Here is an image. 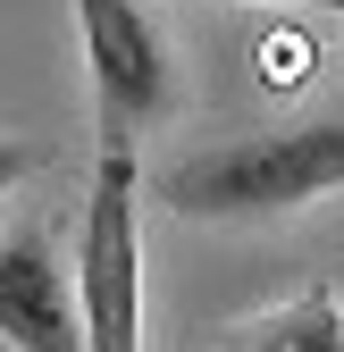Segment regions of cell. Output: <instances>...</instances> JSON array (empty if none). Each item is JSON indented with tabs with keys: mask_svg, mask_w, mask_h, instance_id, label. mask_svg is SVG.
<instances>
[{
	"mask_svg": "<svg viewBox=\"0 0 344 352\" xmlns=\"http://www.w3.org/2000/svg\"><path fill=\"white\" fill-rule=\"evenodd\" d=\"M261 67H269V76H303V67H311V42H303V34H277L269 51H261Z\"/></svg>",
	"mask_w": 344,
	"mask_h": 352,
	"instance_id": "cell-6",
	"label": "cell"
},
{
	"mask_svg": "<svg viewBox=\"0 0 344 352\" xmlns=\"http://www.w3.org/2000/svg\"><path fill=\"white\" fill-rule=\"evenodd\" d=\"M344 185V118L319 126H286V135H252L210 160H185L168 176V210L185 218H269V210H303Z\"/></svg>",
	"mask_w": 344,
	"mask_h": 352,
	"instance_id": "cell-1",
	"label": "cell"
},
{
	"mask_svg": "<svg viewBox=\"0 0 344 352\" xmlns=\"http://www.w3.org/2000/svg\"><path fill=\"white\" fill-rule=\"evenodd\" d=\"M135 143H101L93 201L76 235V294H84V352H135L143 344V227H135Z\"/></svg>",
	"mask_w": 344,
	"mask_h": 352,
	"instance_id": "cell-2",
	"label": "cell"
},
{
	"mask_svg": "<svg viewBox=\"0 0 344 352\" xmlns=\"http://www.w3.org/2000/svg\"><path fill=\"white\" fill-rule=\"evenodd\" d=\"M252 9H336V0H252Z\"/></svg>",
	"mask_w": 344,
	"mask_h": 352,
	"instance_id": "cell-8",
	"label": "cell"
},
{
	"mask_svg": "<svg viewBox=\"0 0 344 352\" xmlns=\"http://www.w3.org/2000/svg\"><path fill=\"white\" fill-rule=\"evenodd\" d=\"M227 344H261V352H336V344H344V311H336L327 285H311V294H294L286 311L235 319Z\"/></svg>",
	"mask_w": 344,
	"mask_h": 352,
	"instance_id": "cell-5",
	"label": "cell"
},
{
	"mask_svg": "<svg viewBox=\"0 0 344 352\" xmlns=\"http://www.w3.org/2000/svg\"><path fill=\"white\" fill-rule=\"evenodd\" d=\"M0 336L17 352H76L84 344V294L59 285V260L42 227H17L0 243Z\"/></svg>",
	"mask_w": 344,
	"mask_h": 352,
	"instance_id": "cell-4",
	"label": "cell"
},
{
	"mask_svg": "<svg viewBox=\"0 0 344 352\" xmlns=\"http://www.w3.org/2000/svg\"><path fill=\"white\" fill-rule=\"evenodd\" d=\"M25 168H34V151H25V143H0V193H9Z\"/></svg>",
	"mask_w": 344,
	"mask_h": 352,
	"instance_id": "cell-7",
	"label": "cell"
},
{
	"mask_svg": "<svg viewBox=\"0 0 344 352\" xmlns=\"http://www.w3.org/2000/svg\"><path fill=\"white\" fill-rule=\"evenodd\" d=\"M84 17V59H93V109H101V143H135L143 126L168 109L177 67H168L151 17L135 0H76Z\"/></svg>",
	"mask_w": 344,
	"mask_h": 352,
	"instance_id": "cell-3",
	"label": "cell"
}]
</instances>
